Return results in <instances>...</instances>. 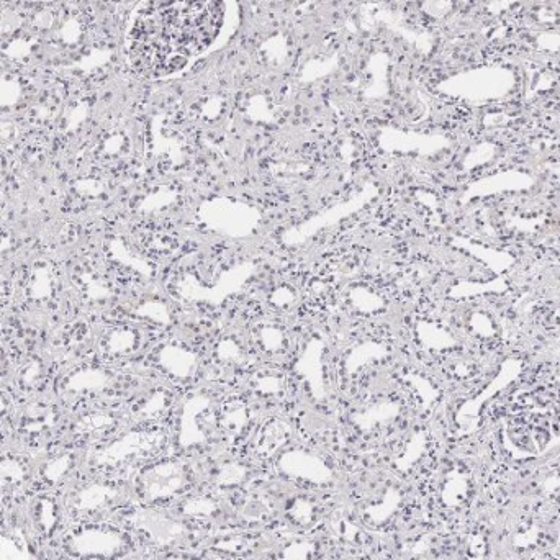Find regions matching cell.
<instances>
[{"label":"cell","mask_w":560,"mask_h":560,"mask_svg":"<svg viewBox=\"0 0 560 560\" xmlns=\"http://www.w3.org/2000/svg\"><path fill=\"white\" fill-rule=\"evenodd\" d=\"M220 0H148L133 32V63L151 74L182 68L217 35Z\"/></svg>","instance_id":"6da1fadb"},{"label":"cell","mask_w":560,"mask_h":560,"mask_svg":"<svg viewBox=\"0 0 560 560\" xmlns=\"http://www.w3.org/2000/svg\"><path fill=\"white\" fill-rule=\"evenodd\" d=\"M59 408L56 403L46 400H35L27 408H23L19 420V430L27 439H45L48 434L53 433L59 425Z\"/></svg>","instance_id":"7a4b0ae2"},{"label":"cell","mask_w":560,"mask_h":560,"mask_svg":"<svg viewBox=\"0 0 560 560\" xmlns=\"http://www.w3.org/2000/svg\"><path fill=\"white\" fill-rule=\"evenodd\" d=\"M74 469H76V461L71 451H61L55 456L48 457L37 470V475L46 487H58L71 479Z\"/></svg>","instance_id":"3957f363"},{"label":"cell","mask_w":560,"mask_h":560,"mask_svg":"<svg viewBox=\"0 0 560 560\" xmlns=\"http://www.w3.org/2000/svg\"><path fill=\"white\" fill-rule=\"evenodd\" d=\"M30 467L25 457L19 454H4L0 456V490H17L27 484Z\"/></svg>","instance_id":"277c9868"},{"label":"cell","mask_w":560,"mask_h":560,"mask_svg":"<svg viewBox=\"0 0 560 560\" xmlns=\"http://www.w3.org/2000/svg\"><path fill=\"white\" fill-rule=\"evenodd\" d=\"M46 375V369L41 364L40 359L28 362L27 366L23 364L19 372V387L23 392H33L37 390V385L43 382Z\"/></svg>","instance_id":"5b68a950"},{"label":"cell","mask_w":560,"mask_h":560,"mask_svg":"<svg viewBox=\"0 0 560 560\" xmlns=\"http://www.w3.org/2000/svg\"><path fill=\"white\" fill-rule=\"evenodd\" d=\"M10 410H12V402L4 392H0V428L4 426L5 421L9 420Z\"/></svg>","instance_id":"8992f818"}]
</instances>
